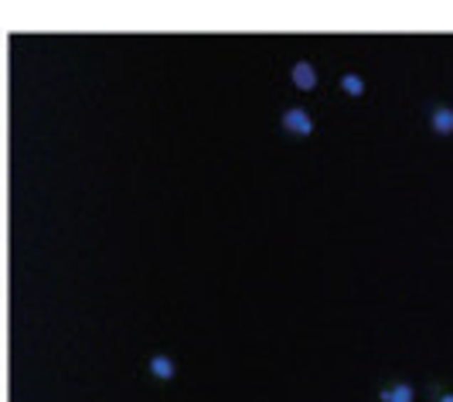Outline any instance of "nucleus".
<instances>
[{
    "label": "nucleus",
    "instance_id": "1",
    "mask_svg": "<svg viewBox=\"0 0 453 402\" xmlns=\"http://www.w3.org/2000/svg\"><path fill=\"white\" fill-rule=\"evenodd\" d=\"M280 123L286 133H293V137H311L313 133V120H311V113L303 106H290L286 113L280 116Z\"/></svg>",
    "mask_w": 453,
    "mask_h": 402
},
{
    "label": "nucleus",
    "instance_id": "4",
    "mask_svg": "<svg viewBox=\"0 0 453 402\" xmlns=\"http://www.w3.org/2000/svg\"><path fill=\"white\" fill-rule=\"evenodd\" d=\"M150 375L160 378V382H171V378H177V365L167 355H154L150 358Z\"/></svg>",
    "mask_w": 453,
    "mask_h": 402
},
{
    "label": "nucleus",
    "instance_id": "2",
    "mask_svg": "<svg viewBox=\"0 0 453 402\" xmlns=\"http://www.w3.org/2000/svg\"><path fill=\"white\" fill-rule=\"evenodd\" d=\"M290 78H293V86H297L300 93H311L313 86H317V68L311 62H297L290 68Z\"/></svg>",
    "mask_w": 453,
    "mask_h": 402
},
{
    "label": "nucleus",
    "instance_id": "6",
    "mask_svg": "<svg viewBox=\"0 0 453 402\" xmlns=\"http://www.w3.org/2000/svg\"><path fill=\"white\" fill-rule=\"evenodd\" d=\"M341 89H344L348 96H361V93H365V78H361V76H351V72H348V76L341 78Z\"/></svg>",
    "mask_w": 453,
    "mask_h": 402
},
{
    "label": "nucleus",
    "instance_id": "3",
    "mask_svg": "<svg viewBox=\"0 0 453 402\" xmlns=\"http://www.w3.org/2000/svg\"><path fill=\"white\" fill-rule=\"evenodd\" d=\"M429 123H433V133L450 137V133H453V109L450 106H437L433 113H429Z\"/></svg>",
    "mask_w": 453,
    "mask_h": 402
},
{
    "label": "nucleus",
    "instance_id": "5",
    "mask_svg": "<svg viewBox=\"0 0 453 402\" xmlns=\"http://www.w3.org/2000/svg\"><path fill=\"white\" fill-rule=\"evenodd\" d=\"M382 402H412V388H409L406 382L382 388Z\"/></svg>",
    "mask_w": 453,
    "mask_h": 402
},
{
    "label": "nucleus",
    "instance_id": "7",
    "mask_svg": "<svg viewBox=\"0 0 453 402\" xmlns=\"http://www.w3.org/2000/svg\"><path fill=\"white\" fill-rule=\"evenodd\" d=\"M439 402H453V396H443V399H439Z\"/></svg>",
    "mask_w": 453,
    "mask_h": 402
}]
</instances>
